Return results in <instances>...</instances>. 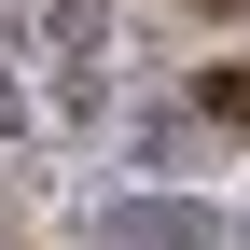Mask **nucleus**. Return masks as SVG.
<instances>
[{"instance_id": "obj_1", "label": "nucleus", "mask_w": 250, "mask_h": 250, "mask_svg": "<svg viewBox=\"0 0 250 250\" xmlns=\"http://www.w3.org/2000/svg\"><path fill=\"white\" fill-rule=\"evenodd\" d=\"M111 250H223V208H195V195H111Z\"/></svg>"}, {"instance_id": "obj_2", "label": "nucleus", "mask_w": 250, "mask_h": 250, "mask_svg": "<svg viewBox=\"0 0 250 250\" xmlns=\"http://www.w3.org/2000/svg\"><path fill=\"white\" fill-rule=\"evenodd\" d=\"M208 111H236V125H250V70H223V83H208Z\"/></svg>"}]
</instances>
